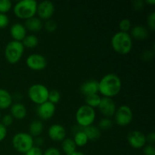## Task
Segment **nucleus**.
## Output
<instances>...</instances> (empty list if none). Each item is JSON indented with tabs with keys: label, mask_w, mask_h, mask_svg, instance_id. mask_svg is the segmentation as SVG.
I'll use <instances>...</instances> for the list:
<instances>
[{
	"label": "nucleus",
	"mask_w": 155,
	"mask_h": 155,
	"mask_svg": "<svg viewBox=\"0 0 155 155\" xmlns=\"http://www.w3.org/2000/svg\"><path fill=\"white\" fill-rule=\"evenodd\" d=\"M48 93L49 90L48 88L41 83L32 85L27 91V95L30 101L37 105L48 101Z\"/></svg>",
	"instance_id": "obj_7"
},
{
	"label": "nucleus",
	"mask_w": 155,
	"mask_h": 155,
	"mask_svg": "<svg viewBox=\"0 0 155 155\" xmlns=\"http://www.w3.org/2000/svg\"><path fill=\"white\" fill-rule=\"evenodd\" d=\"M14 122V118L11 114H5L1 118V124L4 125L5 127H10Z\"/></svg>",
	"instance_id": "obj_33"
},
{
	"label": "nucleus",
	"mask_w": 155,
	"mask_h": 155,
	"mask_svg": "<svg viewBox=\"0 0 155 155\" xmlns=\"http://www.w3.org/2000/svg\"><path fill=\"white\" fill-rule=\"evenodd\" d=\"M12 143L13 148L18 152L22 154H25L32 147L34 146L33 137H32L29 133L24 132L16 133L12 138Z\"/></svg>",
	"instance_id": "obj_6"
},
{
	"label": "nucleus",
	"mask_w": 155,
	"mask_h": 155,
	"mask_svg": "<svg viewBox=\"0 0 155 155\" xmlns=\"http://www.w3.org/2000/svg\"><path fill=\"white\" fill-rule=\"evenodd\" d=\"M21 42H22L24 48H34L39 44V39L34 34L27 35Z\"/></svg>",
	"instance_id": "obj_25"
},
{
	"label": "nucleus",
	"mask_w": 155,
	"mask_h": 155,
	"mask_svg": "<svg viewBox=\"0 0 155 155\" xmlns=\"http://www.w3.org/2000/svg\"><path fill=\"white\" fill-rule=\"evenodd\" d=\"M144 155H155V148L153 145H145L143 148Z\"/></svg>",
	"instance_id": "obj_36"
},
{
	"label": "nucleus",
	"mask_w": 155,
	"mask_h": 155,
	"mask_svg": "<svg viewBox=\"0 0 155 155\" xmlns=\"http://www.w3.org/2000/svg\"><path fill=\"white\" fill-rule=\"evenodd\" d=\"M38 2L35 0H22L13 6V12L15 16L21 20H27L36 15Z\"/></svg>",
	"instance_id": "obj_3"
},
{
	"label": "nucleus",
	"mask_w": 155,
	"mask_h": 155,
	"mask_svg": "<svg viewBox=\"0 0 155 155\" xmlns=\"http://www.w3.org/2000/svg\"><path fill=\"white\" fill-rule=\"evenodd\" d=\"M54 5L52 2L45 1L41 2L40 3H38L37 9H36V15H38V18L39 19L44 20V21H48L51 19L54 13Z\"/></svg>",
	"instance_id": "obj_10"
},
{
	"label": "nucleus",
	"mask_w": 155,
	"mask_h": 155,
	"mask_svg": "<svg viewBox=\"0 0 155 155\" xmlns=\"http://www.w3.org/2000/svg\"><path fill=\"white\" fill-rule=\"evenodd\" d=\"M42 154L43 152L42 149L39 147H36L34 145L29 151H27L24 155H42Z\"/></svg>",
	"instance_id": "obj_35"
},
{
	"label": "nucleus",
	"mask_w": 155,
	"mask_h": 155,
	"mask_svg": "<svg viewBox=\"0 0 155 155\" xmlns=\"http://www.w3.org/2000/svg\"><path fill=\"white\" fill-rule=\"evenodd\" d=\"M43 27L48 33H54L57 29V24L54 21L50 19L48 21H45V24H43Z\"/></svg>",
	"instance_id": "obj_31"
},
{
	"label": "nucleus",
	"mask_w": 155,
	"mask_h": 155,
	"mask_svg": "<svg viewBox=\"0 0 155 155\" xmlns=\"http://www.w3.org/2000/svg\"><path fill=\"white\" fill-rule=\"evenodd\" d=\"M128 143L135 149L143 148L146 145V136L139 130H133L129 133L127 136Z\"/></svg>",
	"instance_id": "obj_11"
},
{
	"label": "nucleus",
	"mask_w": 155,
	"mask_h": 155,
	"mask_svg": "<svg viewBox=\"0 0 155 155\" xmlns=\"http://www.w3.org/2000/svg\"><path fill=\"white\" fill-rule=\"evenodd\" d=\"M56 110L55 104L49 102V101H45L43 104H41L38 105L37 110V115L42 120H48L51 119L54 115Z\"/></svg>",
	"instance_id": "obj_13"
},
{
	"label": "nucleus",
	"mask_w": 155,
	"mask_h": 155,
	"mask_svg": "<svg viewBox=\"0 0 155 155\" xmlns=\"http://www.w3.org/2000/svg\"><path fill=\"white\" fill-rule=\"evenodd\" d=\"M10 114L14 119L23 120L26 117L27 114V108L23 104L19 102L12 104L10 107Z\"/></svg>",
	"instance_id": "obj_17"
},
{
	"label": "nucleus",
	"mask_w": 155,
	"mask_h": 155,
	"mask_svg": "<svg viewBox=\"0 0 155 155\" xmlns=\"http://www.w3.org/2000/svg\"><path fill=\"white\" fill-rule=\"evenodd\" d=\"M26 30H29L33 33H37L39 32L43 27V23L41 19L38 17H33L31 18L26 20L25 24H24Z\"/></svg>",
	"instance_id": "obj_18"
},
{
	"label": "nucleus",
	"mask_w": 155,
	"mask_h": 155,
	"mask_svg": "<svg viewBox=\"0 0 155 155\" xmlns=\"http://www.w3.org/2000/svg\"><path fill=\"white\" fill-rule=\"evenodd\" d=\"M44 126L42 121L40 120H35L32 121L31 124H30L29 127V134L32 136V137H38L40 136L42 133L43 132Z\"/></svg>",
	"instance_id": "obj_22"
},
{
	"label": "nucleus",
	"mask_w": 155,
	"mask_h": 155,
	"mask_svg": "<svg viewBox=\"0 0 155 155\" xmlns=\"http://www.w3.org/2000/svg\"><path fill=\"white\" fill-rule=\"evenodd\" d=\"M7 127H5L0 123V142H2L5 139L7 136Z\"/></svg>",
	"instance_id": "obj_38"
},
{
	"label": "nucleus",
	"mask_w": 155,
	"mask_h": 155,
	"mask_svg": "<svg viewBox=\"0 0 155 155\" xmlns=\"http://www.w3.org/2000/svg\"><path fill=\"white\" fill-rule=\"evenodd\" d=\"M114 121L120 127H126L131 124L133 118V113L131 107L128 105H121L117 107L114 114Z\"/></svg>",
	"instance_id": "obj_8"
},
{
	"label": "nucleus",
	"mask_w": 155,
	"mask_h": 155,
	"mask_svg": "<svg viewBox=\"0 0 155 155\" xmlns=\"http://www.w3.org/2000/svg\"><path fill=\"white\" fill-rule=\"evenodd\" d=\"M83 132L86 133L89 141L95 142V141L98 140L101 136V130H100L99 128H98V127H96V126H89V127L83 128Z\"/></svg>",
	"instance_id": "obj_21"
},
{
	"label": "nucleus",
	"mask_w": 155,
	"mask_h": 155,
	"mask_svg": "<svg viewBox=\"0 0 155 155\" xmlns=\"http://www.w3.org/2000/svg\"><path fill=\"white\" fill-rule=\"evenodd\" d=\"M122 82L117 74L110 73L104 75L98 81V93L105 98H112L120 93Z\"/></svg>",
	"instance_id": "obj_1"
},
{
	"label": "nucleus",
	"mask_w": 155,
	"mask_h": 155,
	"mask_svg": "<svg viewBox=\"0 0 155 155\" xmlns=\"http://www.w3.org/2000/svg\"><path fill=\"white\" fill-rule=\"evenodd\" d=\"M33 142H34V145H36L35 146L39 147L40 148L41 145H43V138H42L41 136H38V137H36V139H33Z\"/></svg>",
	"instance_id": "obj_42"
},
{
	"label": "nucleus",
	"mask_w": 155,
	"mask_h": 155,
	"mask_svg": "<svg viewBox=\"0 0 155 155\" xmlns=\"http://www.w3.org/2000/svg\"><path fill=\"white\" fill-rule=\"evenodd\" d=\"M98 108L104 117L110 118L114 116L117 110V105L112 98L102 97Z\"/></svg>",
	"instance_id": "obj_12"
},
{
	"label": "nucleus",
	"mask_w": 155,
	"mask_h": 155,
	"mask_svg": "<svg viewBox=\"0 0 155 155\" xmlns=\"http://www.w3.org/2000/svg\"><path fill=\"white\" fill-rule=\"evenodd\" d=\"M75 117L79 127L85 128L89 126L93 125V123L96 118V113L95 109L83 104L77 109Z\"/></svg>",
	"instance_id": "obj_5"
},
{
	"label": "nucleus",
	"mask_w": 155,
	"mask_h": 155,
	"mask_svg": "<svg viewBox=\"0 0 155 155\" xmlns=\"http://www.w3.org/2000/svg\"><path fill=\"white\" fill-rule=\"evenodd\" d=\"M146 136V142L149 143V145H153L155 142V134L154 133L151 132V133H148Z\"/></svg>",
	"instance_id": "obj_40"
},
{
	"label": "nucleus",
	"mask_w": 155,
	"mask_h": 155,
	"mask_svg": "<svg viewBox=\"0 0 155 155\" xmlns=\"http://www.w3.org/2000/svg\"><path fill=\"white\" fill-rule=\"evenodd\" d=\"M9 24V18L7 15L0 14V29L5 28Z\"/></svg>",
	"instance_id": "obj_34"
},
{
	"label": "nucleus",
	"mask_w": 155,
	"mask_h": 155,
	"mask_svg": "<svg viewBox=\"0 0 155 155\" xmlns=\"http://www.w3.org/2000/svg\"><path fill=\"white\" fill-rule=\"evenodd\" d=\"M61 100V94L56 89H53V90H49V93H48V101L49 102L52 103V104H56L60 101Z\"/></svg>",
	"instance_id": "obj_29"
},
{
	"label": "nucleus",
	"mask_w": 155,
	"mask_h": 155,
	"mask_svg": "<svg viewBox=\"0 0 155 155\" xmlns=\"http://www.w3.org/2000/svg\"><path fill=\"white\" fill-rule=\"evenodd\" d=\"M70 155H86L85 154H83V152H81V151H76L75 152H74L73 154H70Z\"/></svg>",
	"instance_id": "obj_44"
},
{
	"label": "nucleus",
	"mask_w": 155,
	"mask_h": 155,
	"mask_svg": "<svg viewBox=\"0 0 155 155\" xmlns=\"http://www.w3.org/2000/svg\"><path fill=\"white\" fill-rule=\"evenodd\" d=\"M27 31L24 25L21 23H15L10 28V34L12 39L18 42H22L23 39L27 35Z\"/></svg>",
	"instance_id": "obj_16"
},
{
	"label": "nucleus",
	"mask_w": 155,
	"mask_h": 155,
	"mask_svg": "<svg viewBox=\"0 0 155 155\" xmlns=\"http://www.w3.org/2000/svg\"><path fill=\"white\" fill-rule=\"evenodd\" d=\"M147 25L151 31L155 30V13L154 12H151L147 18Z\"/></svg>",
	"instance_id": "obj_32"
},
{
	"label": "nucleus",
	"mask_w": 155,
	"mask_h": 155,
	"mask_svg": "<svg viewBox=\"0 0 155 155\" xmlns=\"http://www.w3.org/2000/svg\"><path fill=\"white\" fill-rule=\"evenodd\" d=\"M80 92L85 96L98 94V81L95 80H89L80 86Z\"/></svg>",
	"instance_id": "obj_15"
},
{
	"label": "nucleus",
	"mask_w": 155,
	"mask_h": 155,
	"mask_svg": "<svg viewBox=\"0 0 155 155\" xmlns=\"http://www.w3.org/2000/svg\"><path fill=\"white\" fill-rule=\"evenodd\" d=\"M145 2H146V4H148V5H154L155 4V0H147Z\"/></svg>",
	"instance_id": "obj_43"
},
{
	"label": "nucleus",
	"mask_w": 155,
	"mask_h": 155,
	"mask_svg": "<svg viewBox=\"0 0 155 155\" xmlns=\"http://www.w3.org/2000/svg\"><path fill=\"white\" fill-rule=\"evenodd\" d=\"M66 130L61 124H52L48 130V136L54 142H62L66 138Z\"/></svg>",
	"instance_id": "obj_14"
},
{
	"label": "nucleus",
	"mask_w": 155,
	"mask_h": 155,
	"mask_svg": "<svg viewBox=\"0 0 155 155\" xmlns=\"http://www.w3.org/2000/svg\"><path fill=\"white\" fill-rule=\"evenodd\" d=\"M110 44L115 52L120 55H126L132 51L133 39L129 33L119 31L112 36Z\"/></svg>",
	"instance_id": "obj_2"
},
{
	"label": "nucleus",
	"mask_w": 155,
	"mask_h": 155,
	"mask_svg": "<svg viewBox=\"0 0 155 155\" xmlns=\"http://www.w3.org/2000/svg\"><path fill=\"white\" fill-rule=\"evenodd\" d=\"M101 97L98 94H95V95L86 96L85 98V102H86V105L95 109V107H98L101 102Z\"/></svg>",
	"instance_id": "obj_26"
},
{
	"label": "nucleus",
	"mask_w": 155,
	"mask_h": 155,
	"mask_svg": "<svg viewBox=\"0 0 155 155\" xmlns=\"http://www.w3.org/2000/svg\"><path fill=\"white\" fill-rule=\"evenodd\" d=\"M120 31L123 33H128L132 29V22L128 18H124L119 23Z\"/></svg>",
	"instance_id": "obj_27"
},
{
	"label": "nucleus",
	"mask_w": 155,
	"mask_h": 155,
	"mask_svg": "<svg viewBox=\"0 0 155 155\" xmlns=\"http://www.w3.org/2000/svg\"><path fill=\"white\" fill-rule=\"evenodd\" d=\"M1 118H2V117H1V113H0V120H1Z\"/></svg>",
	"instance_id": "obj_45"
},
{
	"label": "nucleus",
	"mask_w": 155,
	"mask_h": 155,
	"mask_svg": "<svg viewBox=\"0 0 155 155\" xmlns=\"http://www.w3.org/2000/svg\"><path fill=\"white\" fill-rule=\"evenodd\" d=\"M13 104V98L10 92L5 89H0V109L5 110Z\"/></svg>",
	"instance_id": "obj_20"
},
{
	"label": "nucleus",
	"mask_w": 155,
	"mask_h": 155,
	"mask_svg": "<svg viewBox=\"0 0 155 155\" xmlns=\"http://www.w3.org/2000/svg\"><path fill=\"white\" fill-rule=\"evenodd\" d=\"M153 55H154V53L151 51H145L142 54V58L145 61L151 60L153 58Z\"/></svg>",
	"instance_id": "obj_41"
},
{
	"label": "nucleus",
	"mask_w": 155,
	"mask_h": 155,
	"mask_svg": "<svg viewBox=\"0 0 155 155\" xmlns=\"http://www.w3.org/2000/svg\"><path fill=\"white\" fill-rule=\"evenodd\" d=\"M133 8L136 11H140L144 8V2L142 1V0H136V1L133 2Z\"/></svg>",
	"instance_id": "obj_39"
},
{
	"label": "nucleus",
	"mask_w": 155,
	"mask_h": 155,
	"mask_svg": "<svg viewBox=\"0 0 155 155\" xmlns=\"http://www.w3.org/2000/svg\"><path fill=\"white\" fill-rule=\"evenodd\" d=\"M130 36L136 40H145L148 36V30L143 26L136 25L132 27Z\"/></svg>",
	"instance_id": "obj_19"
},
{
	"label": "nucleus",
	"mask_w": 155,
	"mask_h": 155,
	"mask_svg": "<svg viewBox=\"0 0 155 155\" xmlns=\"http://www.w3.org/2000/svg\"><path fill=\"white\" fill-rule=\"evenodd\" d=\"M12 2L9 0H0V14H6L12 9Z\"/></svg>",
	"instance_id": "obj_30"
},
{
	"label": "nucleus",
	"mask_w": 155,
	"mask_h": 155,
	"mask_svg": "<svg viewBox=\"0 0 155 155\" xmlns=\"http://www.w3.org/2000/svg\"><path fill=\"white\" fill-rule=\"evenodd\" d=\"M42 155H61V152L57 148L51 147V148H48V149L45 150Z\"/></svg>",
	"instance_id": "obj_37"
},
{
	"label": "nucleus",
	"mask_w": 155,
	"mask_h": 155,
	"mask_svg": "<svg viewBox=\"0 0 155 155\" xmlns=\"http://www.w3.org/2000/svg\"><path fill=\"white\" fill-rule=\"evenodd\" d=\"M113 127V121L110 120V118L104 117L98 122V127L100 130H108L111 129Z\"/></svg>",
	"instance_id": "obj_28"
},
{
	"label": "nucleus",
	"mask_w": 155,
	"mask_h": 155,
	"mask_svg": "<svg viewBox=\"0 0 155 155\" xmlns=\"http://www.w3.org/2000/svg\"><path fill=\"white\" fill-rule=\"evenodd\" d=\"M73 140H74V143L77 145V147L85 146L88 143V142H89V139H88L86 133L83 132V128L79 130V131L74 133Z\"/></svg>",
	"instance_id": "obj_24"
},
{
	"label": "nucleus",
	"mask_w": 155,
	"mask_h": 155,
	"mask_svg": "<svg viewBox=\"0 0 155 155\" xmlns=\"http://www.w3.org/2000/svg\"><path fill=\"white\" fill-rule=\"evenodd\" d=\"M61 148L66 155H70L77 151V145L74 143L73 139L71 138H65L62 141Z\"/></svg>",
	"instance_id": "obj_23"
},
{
	"label": "nucleus",
	"mask_w": 155,
	"mask_h": 155,
	"mask_svg": "<svg viewBox=\"0 0 155 155\" xmlns=\"http://www.w3.org/2000/svg\"><path fill=\"white\" fill-rule=\"evenodd\" d=\"M24 47L22 42L12 40L5 48V57L9 64H15L19 62L24 52Z\"/></svg>",
	"instance_id": "obj_4"
},
{
	"label": "nucleus",
	"mask_w": 155,
	"mask_h": 155,
	"mask_svg": "<svg viewBox=\"0 0 155 155\" xmlns=\"http://www.w3.org/2000/svg\"><path fill=\"white\" fill-rule=\"evenodd\" d=\"M27 68L34 71H40L47 66V60L44 55L38 53L31 54L26 59Z\"/></svg>",
	"instance_id": "obj_9"
}]
</instances>
